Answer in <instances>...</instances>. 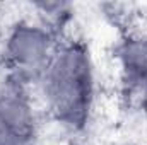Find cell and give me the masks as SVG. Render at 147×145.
Here are the masks:
<instances>
[{"instance_id":"cell-5","label":"cell","mask_w":147,"mask_h":145,"mask_svg":"<svg viewBox=\"0 0 147 145\" xmlns=\"http://www.w3.org/2000/svg\"><path fill=\"white\" fill-rule=\"evenodd\" d=\"M139 99L142 101V104L147 108V84L144 85V89L140 91V94H139Z\"/></svg>"},{"instance_id":"cell-2","label":"cell","mask_w":147,"mask_h":145,"mask_svg":"<svg viewBox=\"0 0 147 145\" xmlns=\"http://www.w3.org/2000/svg\"><path fill=\"white\" fill-rule=\"evenodd\" d=\"M58 44L57 31L41 21L16 22L5 34L2 51L10 77L24 84H34L46 70Z\"/></svg>"},{"instance_id":"cell-3","label":"cell","mask_w":147,"mask_h":145,"mask_svg":"<svg viewBox=\"0 0 147 145\" xmlns=\"http://www.w3.org/2000/svg\"><path fill=\"white\" fill-rule=\"evenodd\" d=\"M28 84L9 77L0 84V145H33L38 114Z\"/></svg>"},{"instance_id":"cell-1","label":"cell","mask_w":147,"mask_h":145,"mask_svg":"<svg viewBox=\"0 0 147 145\" xmlns=\"http://www.w3.org/2000/svg\"><path fill=\"white\" fill-rule=\"evenodd\" d=\"M48 113L62 125H86L94 103L96 77L89 50L80 41H60L51 62L36 82Z\"/></svg>"},{"instance_id":"cell-6","label":"cell","mask_w":147,"mask_h":145,"mask_svg":"<svg viewBox=\"0 0 147 145\" xmlns=\"http://www.w3.org/2000/svg\"><path fill=\"white\" fill-rule=\"evenodd\" d=\"M144 38H146V44H147V36H144Z\"/></svg>"},{"instance_id":"cell-4","label":"cell","mask_w":147,"mask_h":145,"mask_svg":"<svg viewBox=\"0 0 147 145\" xmlns=\"http://www.w3.org/2000/svg\"><path fill=\"white\" fill-rule=\"evenodd\" d=\"M121 82L130 96L139 97L147 84V44L144 36L125 38L116 51Z\"/></svg>"}]
</instances>
